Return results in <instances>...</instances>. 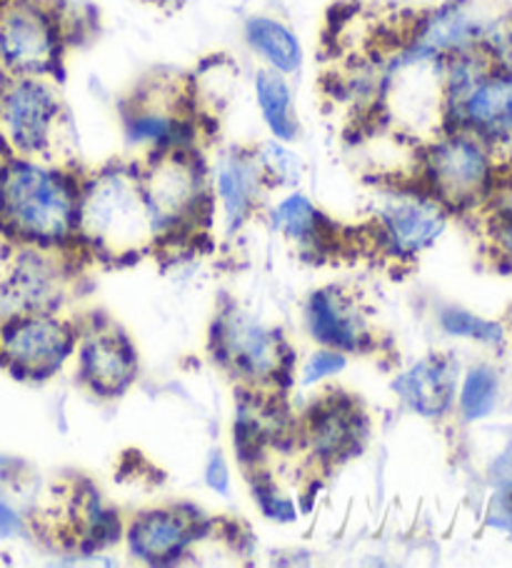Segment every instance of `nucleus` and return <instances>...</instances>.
Segmentation results:
<instances>
[{"label":"nucleus","mask_w":512,"mask_h":568,"mask_svg":"<svg viewBox=\"0 0 512 568\" xmlns=\"http://www.w3.org/2000/svg\"><path fill=\"white\" fill-rule=\"evenodd\" d=\"M81 183L61 159L6 155L0 171V223L35 248H63L78 241Z\"/></svg>","instance_id":"nucleus-1"},{"label":"nucleus","mask_w":512,"mask_h":568,"mask_svg":"<svg viewBox=\"0 0 512 568\" xmlns=\"http://www.w3.org/2000/svg\"><path fill=\"white\" fill-rule=\"evenodd\" d=\"M137 163H113L85 175L78 205V241L98 256L123 258L155 241Z\"/></svg>","instance_id":"nucleus-2"},{"label":"nucleus","mask_w":512,"mask_h":568,"mask_svg":"<svg viewBox=\"0 0 512 568\" xmlns=\"http://www.w3.org/2000/svg\"><path fill=\"white\" fill-rule=\"evenodd\" d=\"M121 123L125 143L143 153V159L171 151H201L205 119L193 103L188 83H143L121 105Z\"/></svg>","instance_id":"nucleus-3"},{"label":"nucleus","mask_w":512,"mask_h":568,"mask_svg":"<svg viewBox=\"0 0 512 568\" xmlns=\"http://www.w3.org/2000/svg\"><path fill=\"white\" fill-rule=\"evenodd\" d=\"M137 169L157 239L181 236L208 215L213 193L208 163L201 151L147 155Z\"/></svg>","instance_id":"nucleus-4"},{"label":"nucleus","mask_w":512,"mask_h":568,"mask_svg":"<svg viewBox=\"0 0 512 568\" xmlns=\"http://www.w3.org/2000/svg\"><path fill=\"white\" fill-rule=\"evenodd\" d=\"M65 103L55 78L13 75L0 95V145L8 155L58 159Z\"/></svg>","instance_id":"nucleus-5"},{"label":"nucleus","mask_w":512,"mask_h":568,"mask_svg":"<svg viewBox=\"0 0 512 568\" xmlns=\"http://www.w3.org/2000/svg\"><path fill=\"white\" fill-rule=\"evenodd\" d=\"M416 165L418 181L450 211L485 199L492 185V149L468 131L440 129L422 141Z\"/></svg>","instance_id":"nucleus-6"},{"label":"nucleus","mask_w":512,"mask_h":568,"mask_svg":"<svg viewBox=\"0 0 512 568\" xmlns=\"http://www.w3.org/2000/svg\"><path fill=\"white\" fill-rule=\"evenodd\" d=\"M68 33L51 0H0V58L11 75L58 78Z\"/></svg>","instance_id":"nucleus-7"},{"label":"nucleus","mask_w":512,"mask_h":568,"mask_svg":"<svg viewBox=\"0 0 512 568\" xmlns=\"http://www.w3.org/2000/svg\"><path fill=\"white\" fill-rule=\"evenodd\" d=\"M450 209L420 181H396L376 203V236L392 261H412L446 233Z\"/></svg>","instance_id":"nucleus-8"},{"label":"nucleus","mask_w":512,"mask_h":568,"mask_svg":"<svg viewBox=\"0 0 512 568\" xmlns=\"http://www.w3.org/2000/svg\"><path fill=\"white\" fill-rule=\"evenodd\" d=\"M213 354L245 388L275 386L290 364L280 333L240 308L215 318Z\"/></svg>","instance_id":"nucleus-9"},{"label":"nucleus","mask_w":512,"mask_h":568,"mask_svg":"<svg viewBox=\"0 0 512 568\" xmlns=\"http://www.w3.org/2000/svg\"><path fill=\"white\" fill-rule=\"evenodd\" d=\"M81 331L73 321L48 313H18L0 326V358L21 378L55 376L75 356Z\"/></svg>","instance_id":"nucleus-10"},{"label":"nucleus","mask_w":512,"mask_h":568,"mask_svg":"<svg viewBox=\"0 0 512 568\" xmlns=\"http://www.w3.org/2000/svg\"><path fill=\"white\" fill-rule=\"evenodd\" d=\"M492 21L478 11L475 0H442L440 6L420 13L402 33L400 45L428 61H448V58L468 51H482Z\"/></svg>","instance_id":"nucleus-11"},{"label":"nucleus","mask_w":512,"mask_h":568,"mask_svg":"<svg viewBox=\"0 0 512 568\" xmlns=\"http://www.w3.org/2000/svg\"><path fill=\"white\" fill-rule=\"evenodd\" d=\"M370 420L352 396L325 394L313 404L300 424V440L320 466H338L358 456L368 444Z\"/></svg>","instance_id":"nucleus-12"},{"label":"nucleus","mask_w":512,"mask_h":568,"mask_svg":"<svg viewBox=\"0 0 512 568\" xmlns=\"http://www.w3.org/2000/svg\"><path fill=\"white\" fill-rule=\"evenodd\" d=\"M75 376L98 398H121L137 381V348L111 323L81 331L75 346Z\"/></svg>","instance_id":"nucleus-13"},{"label":"nucleus","mask_w":512,"mask_h":568,"mask_svg":"<svg viewBox=\"0 0 512 568\" xmlns=\"http://www.w3.org/2000/svg\"><path fill=\"white\" fill-rule=\"evenodd\" d=\"M208 531V521L198 511L175 506L145 508L125 526L123 538L135 561L147 566H173Z\"/></svg>","instance_id":"nucleus-14"},{"label":"nucleus","mask_w":512,"mask_h":568,"mask_svg":"<svg viewBox=\"0 0 512 568\" xmlns=\"http://www.w3.org/2000/svg\"><path fill=\"white\" fill-rule=\"evenodd\" d=\"M305 328L320 348L340 354H366L376 346V333L370 328L368 313L360 301L342 286L315 288L303 308Z\"/></svg>","instance_id":"nucleus-15"},{"label":"nucleus","mask_w":512,"mask_h":568,"mask_svg":"<svg viewBox=\"0 0 512 568\" xmlns=\"http://www.w3.org/2000/svg\"><path fill=\"white\" fill-rule=\"evenodd\" d=\"M68 271L55 253L31 246L16 256L0 281V311L6 316L18 313L58 311L65 301Z\"/></svg>","instance_id":"nucleus-16"},{"label":"nucleus","mask_w":512,"mask_h":568,"mask_svg":"<svg viewBox=\"0 0 512 568\" xmlns=\"http://www.w3.org/2000/svg\"><path fill=\"white\" fill-rule=\"evenodd\" d=\"M213 203L221 205V215L228 233H235L248 223L260 209L265 191L270 189L255 159V149L248 145H228L218 151L208 163Z\"/></svg>","instance_id":"nucleus-17"},{"label":"nucleus","mask_w":512,"mask_h":568,"mask_svg":"<svg viewBox=\"0 0 512 568\" xmlns=\"http://www.w3.org/2000/svg\"><path fill=\"white\" fill-rule=\"evenodd\" d=\"M458 361L450 354H428L400 371L392 381V394L422 418H442L458 396Z\"/></svg>","instance_id":"nucleus-18"},{"label":"nucleus","mask_w":512,"mask_h":568,"mask_svg":"<svg viewBox=\"0 0 512 568\" xmlns=\"http://www.w3.org/2000/svg\"><path fill=\"white\" fill-rule=\"evenodd\" d=\"M243 43L255 55L260 68L288 78L303 71L305 48L300 36L278 16L253 13L245 18Z\"/></svg>","instance_id":"nucleus-19"},{"label":"nucleus","mask_w":512,"mask_h":568,"mask_svg":"<svg viewBox=\"0 0 512 568\" xmlns=\"http://www.w3.org/2000/svg\"><path fill=\"white\" fill-rule=\"evenodd\" d=\"M253 98L270 139L295 143L300 139V113L290 78L258 68L253 75Z\"/></svg>","instance_id":"nucleus-20"},{"label":"nucleus","mask_w":512,"mask_h":568,"mask_svg":"<svg viewBox=\"0 0 512 568\" xmlns=\"http://www.w3.org/2000/svg\"><path fill=\"white\" fill-rule=\"evenodd\" d=\"M270 223L280 236L293 241L300 251L322 253L332 236L328 231V219L300 191H290L285 199L275 203V209L270 211Z\"/></svg>","instance_id":"nucleus-21"},{"label":"nucleus","mask_w":512,"mask_h":568,"mask_svg":"<svg viewBox=\"0 0 512 568\" xmlns=\"http://www.w3.org/2000/svg\"><path fill=\"white\" fill-rule=\"evenodd\" d=\"M253 149H255V159H258L260 171L270 189L273 185L295 189V185L303 181L305 163L298 155V151L293 149V143L268 139L258 145H253Z\"/></svg>","instance_id":"nucleus-22"},{"label":"nucleus","mask_w":512,"mask_h":568,"mask_svg":"<svg viewBox=\"0 0 512 568\" xmlns=\"http://www.w3.org/2000/svg\"><path fill=\"white\" fill-rule=\"evenodd\" d=\"M498 400V374L490 366H475L460 386V414L465 420H480L492 414Z\"/></svg>","instance_id":"nucleus-23"},{"label":"nucleus","mask_w":512,"mask_h":568,"mask_svg":"<svg viewBox=\"0 0 512 568\" xmlns=\"http://www.w3.org/2000/svg\"><path fill=\"white\" fill-rule=\"evenodd\" d=\"M438 321H440V328L446 331L448 336L480 341V344H490V346H500L502 341H505V331H502L500 323L480 318L470 311L442 308Z\"/></svg>","instance_id":"nucleus-24"},{"label":"nucleus","mask_w":512,"mask_h":568,"mask_svg":"<svg viewBox=\"0 0 512 568\" xmlns=\"http://www.w3.org/2000/svg\"><path fill=\"white\" fill-rule=\"evenodd\" d=\"M250 491L253 501L258 504L265 518H270L275 524L298 521V506H295L293 498L285 496L280 488L273 484V478L268 474H263L260 468L250 471Z\"/></svg>","instance_id":"nucleus-25"},{"label":"nucleus","mask_w":512,"mask_h":568,"mask_svg":"<svg viewBox=\"0 0 512 568\" xmlns=\"http://www.w3.org/2000/svg\"><path fill=\"white\" fill-rule=\"evenodd\" d=\"M348 368V356L332 348H318L305 358L300 368V386H318L322 381L340 376Z\"/></svg>","instance_id":"nucleus-26"},{"label":"nucleus","mask_w":512,"mask_h":568,"mask_svg":"<svg viewBox=\"0 0 512 568\" xmlns=\"http://www.w3.org/2000/svg\"><path fill=\"white\" fill-rule=\"evenodd\" d=\"M205 486L211 488L223 498L231 496V488H233V476H231V466L225 462V456L221 450H211L208 454V462H205Z\"/></svg>","instance_id":"nucleus-27"},{"label":"nucleus","mask_w":512,"mask_h":568,"mask_svg":"<svg viewBox=\"0 0 512 568\" xmlns=\"http://www.w3.org/2000/svg\"><path fill=\"white\" fill-rule=\"evenodd\" d=\"M488 524L512 536V488H505V491L498 496V504L492 508Z\"/></svg>","instance_id":"nucleus-28"},{"label":"nucleus","mask_w":512,"mask_h":568,"mask_svg":"<svg viewBox=\"0 0 512 568\" xmlns=\"http://www.w3.org/2000/svg\"><path fill=\"white\" fill-rule=\"evenodd\" d=\"M23 534V518L16 508L6 501V496L0 494V536L16 538Z\"/></svg>","instance_id":"nucleus-29"},{"label":"nucleus","mask_w":512,"mask_h":568,"mask_svg":"<svg viewBox=\"0 0 512 568\" xmlns=\"http://www.w3.org/2000/svg\"><path fill=\"white\" fill-rule=\"evenodd\" d=\"M498 241L502 251H505V256L512 261V221H505V225L498 231Z\"/></svg>","instance_id":"nucleus-30"},{"label":"nucleus","mask_w":512,"mask_h":568,"mask_svg":"<svg viewBox=\"0 0 512 568\" xmlns=\"http://www.w3.org/2000/svg\"><path fill=\"white\" fill-rule=\"evenodd\" d=\"M11 71H8L6 68V63H3V58H0V95H3V91H6V85H8V81H11Z\"/></svg>","instance_id":"nucleus-31"},{"label":"nucleus","mask_w":512,"mask_h":568,"mask_svg":"<svg viewBox=\"0 0 512 568\" xmlns=\"http://www.w3.org/2000/svg\"><path fill=\"white\" fill-rule=\"evenodd\" d=\"M6 151H3V145H0V171H3V163H6Z\"/></svg>","instance_id":"nucleus-32"}]
</instances>
